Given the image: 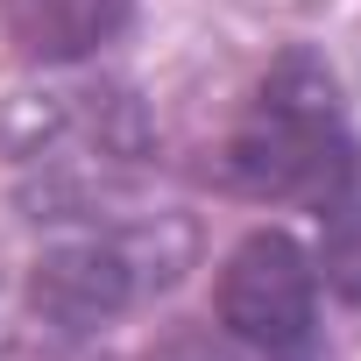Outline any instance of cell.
Listing matches in <instances>:
<instances>
[{
  "instance_id": "obj_2",
  "label": "cell",
  "mask_w": 361,
  "mask_h": 361,
  "mask_svg": "<svg viewBox=\"0 0 361 361\" xmlns=\"http://www.w3.org/2000/svg\"><path fill=\"white\" fill-rule=\"evenodd\" d=\"M220 326L269 361H312L319 354V269H312V255L276 227L248 234L220 269Z\"/></svg>"
},
{
  "instance_id": "obj_3",
  "label": "cell",
  "mask_w": 361,
  "mask_h": 361,
  "mask_svg": "<svg viewBox=\"0 0 361 361\" xmlns=\"http://www.w3.org/2000/svg\"><path fill=\"white\" fill-rule=\"evenodd\" d=\"M142 290V269H135V248L114 241V234H78V241H57L36 255L29 269V305L43 326L57 333H99L114 326Z\"/></svg>"
},
{
  "instance_id": "obj_1",
  "label": "cell",
  "mask_w": 361,
  "mask_h": 361,
  "mask_svg": "<svg viewBox=\"0 0 361 361\" xmlns=\"http://www.w3.org/2000/svg\"><path fill=\"white\" fill-rule=\"evenodd\" d=\"M220 177L262 206H319L326 213L340 199V185L354 177V142H347L340 85L312 50L276 57V71L248 99L241 128L227 135Z\"/></svg>"
},
{
  "instance_id": "obj_5",
  "label": "cell",
  "mask_w": 361,
  "mask_h": 361,
  "mask_svg": "<svg viewBox=\"0 0 361 361\" xmlns=\"http://www.w3.org/2000/svg\"><path fill=\"white\" fill-rule=\"evenodd\" d=\"M326 283L361 305V170L347 177L340 199L326 206Z\"/></svg>"
},
{
  "instance_id": "obj_6",
  "label": "cell",
  "mask_w": 361,
  "mask_h": 361,
  "mask_svg": "<svg viewBox=\"0 0 361 361\" xmlns=\"http://www.w3.org/2000/svg\"><path fill=\"white\" fill-rule=\"evenodd\" d=\"M142 361H234V354H227L206 326H170V333H163Z\"/></svg>"
},
{
  "instance_id": "obj_4",
  "label": "cell",
  "mask_w": 361,
  "mask_h": 361,
  "mask_svg": "<svg viewBox=\"0 0 361 361\" xmlns=\"http://www.w3.org/2000/svg\"><path fill=\"white\" fill-rule=\"evenodd\" d=\"M128 8L135 0H0V22L29 64H78L121 36Z\"/></svg>"
}]
</instances>
